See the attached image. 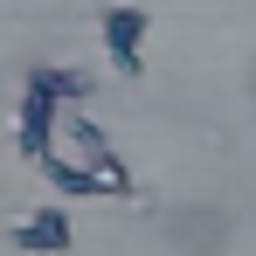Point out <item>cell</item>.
<instances>
[{
  "label": "cell",
  "mask_w": 256,
  "mask_h": 256,
  "mask_svg": "<svg viewBox=\"0 0 256 256\" xmlns=\"http://www.w3.org/2000/svg\"><path fill=\"white\" fill-rule=\"evenodd\" d=\"M56 146H70L62 160H76V166H90L97 180H111L118 194H132V166L118 160V146H111L104 132L90 125V118H76V111H56Z\"/></svg>",
  "instance_id": "6da1fadb"
},
{
  "label": "cell",
  "mask_w": 256,
  "mask_h": 256,
  "mask_svg": "<svg viewBox=\"0 0 256 256\" xmlns=\"http://www.w3.org/2000/svg\"><path fill=\"white\" fill-rule=\"evenodd\" d=\"M146 28H152V14H146V7H104V14H97L104 56H111V70H118L125 84L146 76Z\"/></svg>",
  "instance_id": "7a4b0ae2"
},
{
  "label": "cell",
  "mask_w": 256,
  "mask_h": 256,
  "mask_svg": "<svg viewBox=\"0 0 256 256\" xmlns=\"http://www.w3.org/2000/svg\"><path fill=\"white\" fill-rule=\"evenodd\" d=\"M7 236H14V250H28V256H70V242H76V228H70V214H62V208L21 214Z\"/></svg>",
  "instance_id": "3957f363"
},
{
  "label": "cell",
  "mask_w": 256,
  "mask_h": 256,
  "mask_svg": "<svg viewBox=\"0 0 256 256\" xmlns=\"http://www.w3.org/2000/svg\"><path fill=\"white\" fill-rule=\"evenodd\" d=\"M56 111H62V104H56L48 90H35V84L21 90V125H14V146L28 152V166H35L48 146H56Z\"/></svg>",
  "instance_id": "277c9868"
},
{
  "label": "cell",
  "mask_w": 256,
  "mask_h": 256,
  "mask_svg": "<svg viewBox=\"0 0 256 256\" xmlns=\"http://www.w3.org/2000/svg\"><path fill=\"white\" fill-rule=\"evenodd\" d=\"M35 166H42V180L56 187V194H76V201H97V194H118L111 180H97V173H90V166H76V160H62L56 146H48V152L35 160Z\"/></svg>",
  "instance_id": "5b68a950"
},
{
  "label": "cell",
  "mask_w": 256,
  "mask_h": 256,
  "mask_svg": "<svg viewBox=\"0 0 256 256\" xmlns=\"http://www.w3.org/2000/svg\"><path fill=\"white\" fill-rule=\"evenodd\" d=\"M28 84H35V90H48L56 104H84L90 76H84V70H28Z\"/></svg>",
  "instance_id": "8992f818"
}]
</instances>
